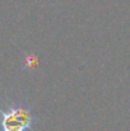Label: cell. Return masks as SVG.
Listing matches in <instances>:
<instances>
[{"label": "cell", "instance_id": "obj_2", "mask_svg": "<svg viewBox=\"0 0 130 131\" xmlns=\"http://www.w3.org/2000/svg\"><path fill=\"white\" fill-rule=\"evenodd\" d=\"M38 65V57L33 53H28L26 55V59H24V69L27 70H31L33 68H36Z\"/></svg>", "mask_w": 130, "mask_h": 131}, {"label": "cell", "instance_id": "obj_1", "mask_svg": "<svg viewBox=\"0 0 130 131\" xmlns=\"http://www.w3.org/2000/svg\"><path fill=\"white\" fill-rule=\"evenodd\" d=\"M40 117L24 102L6 98L0 104V131H33Z\"/></svg>", "mask_w": 130, "mask_h": 131}]
</instances>
